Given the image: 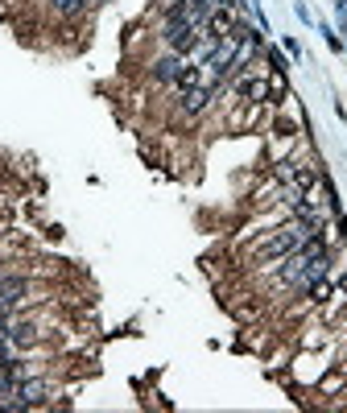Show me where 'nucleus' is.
Masks as SVG:
<instances>
[{
    "label": "nucleus",
    "mask_w": 347,
    "mask_h": 413,
    "mask_svg": "<svg viewBox=\"0 0 347 413\" xmlns=\"http://www.w3.org/2000/svg\"><path fill=\"white\" fill-rule=\"evenodd\" d=\"M277 174H281V182H290V190H302V194H306V190L315 186V170H306V165H298V161H281Z\"/></svg>",
    "instance_id": "7ed1b4c3"
},
{
    "label": "nucleus",
    "mask_w": 347,
    "mask_h": 413,
    "mask_svg": "<svg viewBox=\"0 0 347 413\" xmlns=\"http://www.w3.org/2000/svg\"><path fill=\"white\" fill-rule=\"evenodd\" d=\"M54 8H58V12H79L83 0H54Z\"/></svg>",
    "instance_id": "9b49d317"
},
{
    "label": "nucleus",
    "mask_w": 347,
    "mask_h": 413,
    "mask_svg": "<svg viewBox=\"0 0 347 413\" xmlns=\"http://www.w3.org/2000/svg\"><path fill=\"white\" fill-rule=\"evenodd\" d=\"M207 99H211V87H190V91L182 95V112H190V116H195V112H203V108H207Z\"/></svg>",
    "instance_id": "0eeeda50"
},
{
    "label": "nucleus",
    "mask_w": 347,
    "mask_h": 413,
    "mask_svg": "<svg viewBox=\"0 0 347 413\" xmlns=\"http://www.w3.org/2000/svg\"><path fill=\"white\" fill-rule=\"evenodd\" d=\"M33 339H37V327H33V323H17V327L8 331V343H17V347H29Z\"/></svg>",
    "instance_id": "1a4fd4ad"
},
{
    "label": "nucleus",
    "mask_w": 347,
    "mask_h": 413,
    "mask_svg": "<svg viewBox=\"0 0 347 413\" xmlns=\"http://www.w3.org/2000/svg\"><path fill=\"white\" fill-rule=\"evenodd\" d=\"M178 74H182V58H178V54L153 62V79H157V83H178Z\"/></svg>",
    "instance_id": "39448f33"
},
{
    "label": "nucleus",
    "mask_w": 347,
    "mask_h": 413,
    "mask_svg": "<svg viewBox=\"0 0 347 413\" xmlns=\"http://www.w3.org/2000/svg\"><path fill=\"white\" fill-rule=\"evenodd\" d=\"M315 232H323V228H281V232H273L265 244H257L252 248V261H281V256H294L302 244H306V236H315Z\"/></svg>",
    "instance_id": "f257e3e1"
},
{
    "label": "nucleus",
    "mask_w": 347,
    "mask_h": 413,
    "mask_svg": "<svg viewBox=\"0 0 347 413\" xmlns=\"http://www.w3.org/2000/svg\"><path fill=\"white\" fill-rule=\"evenodd\" d=\"M166 41L174 46V54H190L199 46V25H190V21H166Z\"/></svg>",
    "instance_id": "f03ea898"
},
{
    "label": "nucleus",
    "mask_w": 347,
    "mask_h": 413,
    "mask_svg": "<svg viewBox=\"0 0 347 413\" xmlns=\"http://www.w3.org/2000/svg\"><path fill=\"white\" fill-rule=\"evenodd\" d=\"M17 397H21L17 405H37V401L46 397V385H41V381H21V385H17Z\"/></svg>",
    "instance_id": "6e6552de"
},
{
    "label": "nucleus",
    "mask_w": 347,
    "mask_h": 413,
    "mask_svg": "<svg viewBox=\"0 0 347 413\" xmlns=\"http://www.w3.org/2000/svg\"><path fill=\"white\" fill-rule=\"evenodd\" d=\"M236 91L248 95V99H265V95H269V83H261V79H240Z\"/></svg>",
    "instance_id": "9d476101"
},
{
    "label": "nucleus",
    "mask_w": 347,
    "mask_h": 413,
    "mask_svg": "<svg viewBox=\"0 0 347 413\" xmlns=\"http://www.w3.org/2000/svg\"><path fill=\"white\" fill-rule=\"evenodd\" d=\"M203 25H207V37H211V41H224V37L236 29V17H232V8H211V17H207Z\"/></svg>",
    "instance_id": "20e7f679"
},
{
    "label": "nucleus",
    "mask_w": 347,
    "mask_h": 413,
    "mask_svg": "<svg viewBox=\"0 0 347 413\" xmlns=\"http://www.w3.org/2000/svg\"><path fill=\"white\" fill-rule=\"evenodd\" d=\"M29 290V281L25 277H0V306H12V302H21V294Z\"/></svg>",
    "instance_id": "423d86ee"
}]
</instances>
